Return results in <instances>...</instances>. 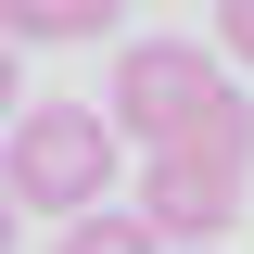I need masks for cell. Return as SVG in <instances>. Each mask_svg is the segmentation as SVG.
<instances>
[{"instance_id":"7a4b0ae2","label":"cell","mask_w":254,"mask_h":254,"mask_svg":"<svg viewBox=\"0 0 254 254\" xmlns=\"http://www.w3.org/2000/svg\"><path fill=\"white\" fill-rule=\"evenodd\" d=\"M242 178H254V102L216 127H190V140H165L153 165H140V203L127 216L153 229V242H216L229 216H242Z\"/></svg>"},{"instance_id":"8992f818","label":"cell","mask_w":254,"mask_h":254,"mask_svg":"<svg viewBox=\"0 0 254 254\" xmlns=\"http://www.w3.org/2000/svg\"><path fill=\"white\" fill-rule=\"evenodd\" d=\"M216 51H229V64H254V0H216Z\"/></svg>"},{"instance_id":"6da1fadb","label":"cell","mask_w":254,"mask_h":254,"mask_svg":"<svg viewBox=\"0 0 254 254\" xmlns=\"http://www.w3.org/2000/svg\"><path fill=\"white\" fill-rule=\"evenodd\" d=\"M13 153H0V190L26 203V216H89V203H115V115H89V102H13V127H0Z\"/></svg>"},{"instance_id":"3957f363","label":"cell","mask_w":254,"mask_h":254,"mask_svg":"<svg viewBox=\"0 0 254 254\" xmlns=\"http://www.w3.org/2000/svg\"><path fill=\"white\" fill-rule=\"evenodd\" d=\"M115 140H140V153H165V140H190V127L242 115V89H229V51H203V38H127L115 51Z\"/></svg>"},{"instance_id":"9c48e42d","label":"cell","mask_w":254,"mask_h":254,"mask_svg":"<svg viewBox=\"0 0 254 254\" xmlns=\"http://www.w3.org/2000/svg\"><path fill=\"white\" fill-rule=\"evenodd\" d=\"M178 254H203V242H178Z\"/></svg>"},{"instance_id":"5b68a950","label":"cell","mask_w":254,"mask_h":254,"mask_svg":"<svg viewBox=\"0 0 254 254\" xmlns=\"http://www.w3.org/2000/svg\"><path fill=\"white\" fill-rule=\"evenodd\" d=\"M51 254H165V242L127 216V203H89V216H64V242H51Z\"/></svg>"},{"instance_id":"52a82bcc","label":"cell","mask_w":254,"mask_h":254,"mask_svg":"<svg viewBox=\"0 0 254 254\" xmlns=\"http://www.w3.org/2000/svg\"><path fill=\"white\" fill-rule=\"evenodd\" d=\"M13 102H26V76H13V38H0V127H13Z\"/></svg>"},{"instance_id":"277c9868","label":"cell","mask_w":254,"mask_h":254,"mask_svg":"<svg viewBox=\"0 0 254 254\" xmlns=\"http://www.w3.org/2000/svg\"><path fill=\"white\" fill-rule=\"evenodd\" d=\"M127 0H0V38L13 51H76V38H115Z\"/></svg>"},{"instance_id":"ba28073f","label":"cell","mask_w":254,"mask_h":254,"mask_svg":"<svg viewBox=\"0 0 254 254\" xmlns=\"http://www.w3.org/2000/svg\"><path fill=\"white\" fill-rule=\"evenodd\" d=\"M13 242H26V203H13V190H0V254H13Z\"/></svg>"}]
</instances>
